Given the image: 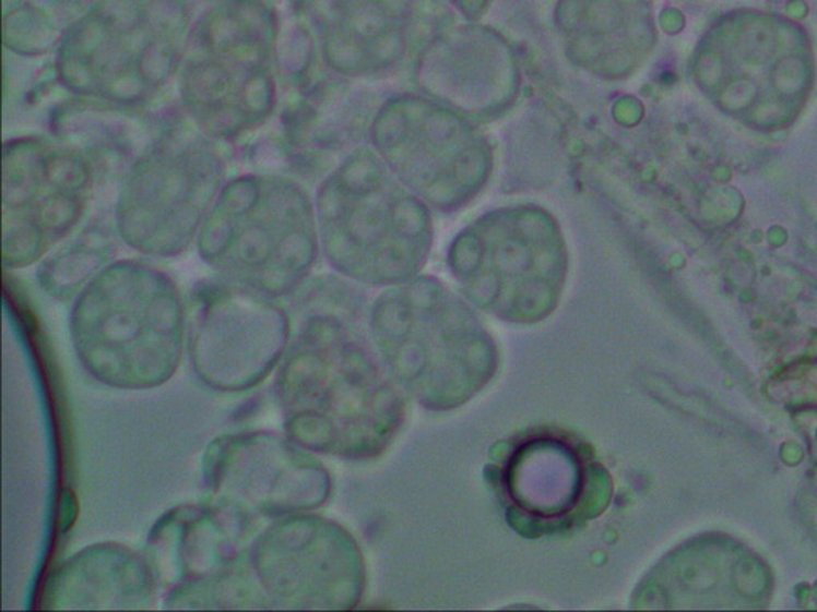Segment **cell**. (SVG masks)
<instances>
[{
	"label": "cell",
	"mask_w": 817,
	"mask_h": 612,
	"mask_svg": "<svg viewBox=\"0 0 817 612\" xmlns=\"http://www.w3.org/2000/svg\"><path fill=\"white\" fill-rule=\"evenodd\" d=\"M300 326L275 372L285 432L315 455L366 461L382 455L406 420L352 290L323 283L303 293Z\"/></svg>",
	"instance_id": "6da1fadb"
},
{
	"label": "cell",
	"mask_w": 817,
	"mask_h": 612,
	"mask_svg": "<svg viewBox=\"0 0 817 612\" xmlns=\"http://www.w3.org/2000/svg\"><path fill=\"white\" fill-rule=\"evenodd\" d=\"M69 328L75 356L93 380L114 389H155L181 365L187 311L164 272L120 261L75 297Z\"/></svg>",
	"instance_id": "3957f363"
},
{
	"label": "cell",
	"mask_w": 817,
	"mask_h": 612,
	"mask_svg": "<svg viewBox=\"0 0 817 612\" xmlns=\"http://www.w3.org/2000/svg\"><path fill=\"white\" fill-rule=\"evenodd\" d=\"M293 335L289 314L248 287L220 279L190 296L187 356L197 379L216 393H246L264 383Z\"/></svg>",
	"instance_id": "5b68a950"
},
{
	"label": "cell",
	"mask_w": 817,
	"mask_h": 612,
	"mask_svg": "<svg viewBox=\"0 0 817 612\" xmlns=\"http://www.w3.org/2000/svg\"><path fill=\"white\" fill-rule=\"evenodd\" d=\"M452 272L466 296L512 324L546 320L566 285L567 257L552 231H481L460 241Z\"/></svg>",
	"instance_id": "ba28073f"
},
{
	"label": "cell",
	"mask_w": 817,
	"mask_h": 612,
	"mask_svg": "<svg viewBox=\"0 0 817 612\" xmlns=\"http://www.w3.org/2000/svg\"><path fill=\"white\" fill-rule=\"evenodd\" d=\"M252 528L254 521L213 500L164 512L152 525L144 551L162 593L244 565Z\"/></svg>",
	"instance_id": "30bf717a"
},
{
	"label": "cell",
	"mask_w": 817,
	"mask_h": 612,
	"mask_svg": "<svg viewBox=\"0 0 817 612\" xmlns=\"http://www.w3.org/2000/svg\"><path fill=\"white\" fill-rule=\"evenodd\" d=\"M249 563L272 610H355L368 583L355 536L315 512L262 528L249 545Z\"/></svg>",
	"instance_id": "277c9868"
},
{
	"label": "cell",
	"mask_w": 817,
	"mask_h": 612,
	"mask_svg": "<svg viewBox=\"0 0 817 612\" xmlns=\"http://www.w3.org/2000/svg\"><path fill=\"white\" fill-rule=\"evenodd\" d=\"M369 335L401 391L429 411H450L479 396L500 368L497 344L474 311L428 279L374 302Z\"/></svg>",
	"instance_id": "7a4b0ae2"
},
{
	"label": "cell",
	"mask_w": 817,
	"mask_h": 612,
	"mask_svg": "<svg viewBox=\"0 0 817 612\" xmlns=\"http://www.w3.org/2000/svg\"><path fill=\"white\" fill-rule=\"evenodd\" d=\"M161 584L144 552L120 542H96L51 572L42 608L54 611L154 610Z\"/></svg>",
	"instance_id": "8fae6325"
},
{
	"label": "cell",
	"mask_w": 817,
	"mask_h": 612,
	"mask_svg": "<svg viewBox=\"0 0 817 612\" xmlns=\"http://www.w3.org/2000/svg\"><path fill=\"white\" fill-rule=\"evenodd\" d=\"M206 264L270 299L297 292L317 259L310 217H213L200 237Z\"/></svg>",
	"instance_id": "9c48e42d"
},
{
	"label": "cell",
	"mask_w": 817,
	"mask_h": 612,
	"mask_svg": "<svg viewBox=\"0 0 817 612\" xmlns=\"http://www.w3.org/2000/svg\"><path fill=\"white\" fill-rule=\"evenodd\" d=\"M110 252L107 241L82 238L42 265L40 285L55 299H75L106 268Z\"/></svg>",
	"instance_id": "4fadbf2b"
},
{
	"label": "cell",
	"mask_w": 817,
	"mask_h": 612,
	"mask_svg": "<svg viewBox=\"0 0 817 612\" xmlns=\"http://www.w3.org/2000/svg\"><path fill=\"white\" fill-rule=\"evenodd\" d=\"M162 601L173 611L272 610L249 560L221 576L168 590Z\"/></svg>",
	"instance_id": "7c38bea8"
},
{
	"label": "cell",
	"mask_w": 817,
	"mask_h": 612,
	"mask_svg": "<svg viewBox=\"0 0 817 612\" xmlns=\"http://www.w3.org/2000/svg\"><path fill=\"white\" fill-rule=\"evenodd\" d=\"M498 487L516 531L553 535L590 520L608 506V470L580 442L540 432L512 445L498 468Z\"/></svg>",
	"instance_id": "52a82bcc"
},
{
	"label": "cell",
	"mask_w": 817,
	"mask_h": 612,
	"mask_svg": "<svg viewBox=\"0 0 817 612\" xmlns=\"http://www.w3.org/2000/svg\"><path fill=\"white\" fill-rule=\"evenodd\" d=\"M202 476L210 500L251 521L321 509L332 494L331 473L315 453L269 429L213 439Z\"/></svg>",
	"instance_id": "8992f818"
}]
</instances>
